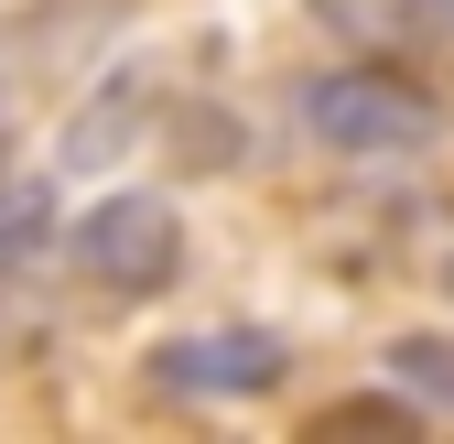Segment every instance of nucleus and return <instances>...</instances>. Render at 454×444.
<instances>
[{"mask_svg":"<svg viewBox=\"0 0 454 444\" xmlns=\"http://www.w3.org/2000/svg\"><path fill=\"white\" fill-rule=\"evenodd\" d=\"M411 412H389V401H347V412H325L314 433H401Z\"/></svg>","mask_w":454,"mask_h":444,"instance_id":"7","label":"nucleus"},{"mask_svg":"<svg viewBox=\"0 0 454 444\" xmlns=\"http://www.w3.org/2000/svg\"><path fill=\"white\" fill-rule=\"evenodd\" d=\"M314 22L347 44V54H379V66H401L422 44V0H314Z\"/></svg>","mask_w":454,"mask_h":444,"instance_id":"4","label":"nucleus"},{"mask_svg":"<svg viewBox=\"0 0 454 444\" xmlns=\"http://www.w3.org/2000/svg\"><path fill=\"white\" fill-rule=\"evenodd\" d=\"M162 391H184V401H249L281 379V337H249V325H227V337H174L152 358Z\"/></svg>","mask_w":454,"mask_h":444,"instance_id":"3","label":"nucleus"},{"mask_svg":"<svg viewBox=\"0 0 454 444\" xmlns=\"http://www.w3.org/2000/svg\"><path fill=\"white\" fill-rule=\"evenodd\" d=\"M303 131L325 152H347V163H401V152H433L443 131V108L411 87V76H389L379 54H357V66H335L303 87Z\"/></svg>","mask_w":454,"mask_h":444,"instance_id":"1","label":"nucleus"},{"mask_svg":"<svg viewBox=\"0 0 454 444\" xmlns=\"http://www.w3.org/2000/svg\"><path fill=\"white\" fill-rule=\"evenodd\" d=\"M43 239H54V185L12 174V185H0V282H12V271H33Z\"/></svg>","mask_w":454,"mask_h":444,"instance_id":"5","label":"nucleus"},{"mask_svg":"<svg viewBox=\"0 0 454 444\" xmlns=\"http://www.w3.org/2000/svg\"><path fill=\"white\" fill-rule=\"evenodd\" d=\"M184 271V217L162 195H108L76 228V293L87 304H152Z\"/></svg>","mask_w":454,"mask_h":444,"instance_id":"2","label":"nucleus"},{"mask_svg":"<svg viewBox=\"0 0 454 444\" xmlns=\"http://www.w3.org/2000/svg\"><path fill=\"white\" fill-rule=\"evenodd\" d=\"M389 379H401V391H433L454 412V337H401L389 347Z\"/></svg>","mask_w":454,"mask_h":444,"instance_id":"6","label":"nucleus"}]
</instances>
